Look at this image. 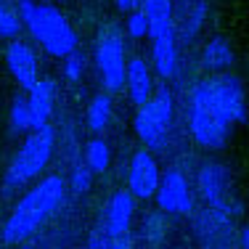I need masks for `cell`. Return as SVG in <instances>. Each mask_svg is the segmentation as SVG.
Listing matches in <instances>:
<instances>
[{"instance_id": "obj_22", "label": "cell", "mask_w": 249, "mask_h": 249, "mask_svg": "<svg viewBox=\"0 0 249 249\" xmlns=\"http://www.w3.org/2000/svg\"><path fill=\"white\" fill-rule=\"evenodd\" d=\"M88 249H133V239H130V233L109 236V233L96 228L90 233V239H88Z\"/></svg>"}, {"instance_id": "obj_16", "label": "cell", "mask_w": 249, "mask_h": 249, "mask_svg": "<svg viewBox=\"0 0 249 249\" xmlns=\"http://www.w3.org/2000/svg\"><path fill=\"white\" fill-rule=\"evenodd\" d=\"M151 67L162 80H170L178 72V37L175 32L151 37Z\"/></svg>"}, {"instance_id": "obj_4", "label": "cell", "mask_w": 249, "mask_h": 249, "mask_svg": "<svg viewBox=\"0 0 249 249\" xmlns=\"http://www.w3.org/2000/svg\"><path fill=\"white\" fill-rule=\"evenodd\" d=\"M53 151H56V133L51 124L32 133L24 138V143L19 146L16 157L11 159L8 170L3 175V194H14L19 188H24L27 183H32L35 178H40L45 167H48Z\"/></svg>"}, {"instance_id": "obj_30", "label": "cell", "mask_w": 249, "mask_h": 249, "mask_svg": "<svg viewBox=\"0 0 249 249\" xmlns=\"http://www.w3.org/2000/svg\"><path fill=\"white\" fill-rule=\"evenodd\" d=\"M204 249H212V247H204Z\"/></svg>"}, {"instance_id": "obj_11", "label": "cell", "mask_w": 249, "mask_h": 249, "mask_svg": "<svg viewBox=\"0 0 249 249\" xmlns=\"http://www.w3.org/2000/svg\"><path fill=\"white\" fill-rule=\"evenodd\" d=\"M5 64H8V72L14 74V80L19 82L21 90H32L35 82L40 80V69H37V56L29 48L24 40H11L8 48H5Z\"/></svg>"}, {"instance_id": "obj_17", "label": "cell", "mask_w": 249, "mask_h": 249, "mask_svg": "<svg viewBox=\"0 0 249 249\" xmlns=\"http://www.w3.org/2000/svg\"><path fill=\"white\" fill-rule=\"evenodd\" d=\"M231 64H233V48L228 45V40L212 37L201 51V67L212 74H223Z\"/></svg>"}, {"instance_id": "obj_14", "label": "cell", "mask_w": 249, "mask_h": 249, "mask_svg": "<svg viewBox=\"0 0 249 249\" xmlns=\"http://www.w3.org/2000/svg\"><path fill=\"white\" fill-rule=\"evenodd\" d=\"M27 104L32 111V130L45 127L53 114V104H56V82L48 77L37 80L32 90H27Z\"/></svg>"}, {"instance_id": "obj_20", "label": "cell", "mask_w": 249, "mask_h": 249, "mask_svg": "<svg viewBox=\"0 0 249 249\" xmlns=\"http://www.w3.org/2000/svg\"><path fill=\"white\" fill-rule=\"evenodd\" d=\"M11 130L14 133H32V111H29L27 96H16L11 104Z\"/></svg>"}, {"instance_id": "obj_29", "label": "cell", "mask_w": 249, "mask_h": 249, "mask_svg": "<svg viewBox=\"0 0 249 249\" xmlns=\"http://www.w3.org/2000/svg\"><path fill=\"white\" fill-rule=\"evenodd\" d=\"M16 249H29V247H16Z\"/></svg>"}, {"instance_id": "obj_19", "label": "cell", "mask_w": 249, "mask_h": 249, "mask_svg": "<svg viewBox=\"0 0 249 249\" xmlns=\"http://www.w3.org/2000/svg\"><path fill=\"white\" fill-rule=\"evenodd\" d=\"M109 162H111V154H109V146H106V141L93 138L90 143L85 146V164L93 170V173H106Z\"/></svg>"}, {"instance_id": "obj_2", "label": "cell", "mask_w": 249, "mask_h": 249, "mask_svg": "<svg viewBox=\"0 0 249 249\" xmlns=\"http://www.w3.org/2000/svg\"><path fill=\"white\" fill-rule=\"evenodd\" d=\"M64 194H67V186H64L61 175H48L40 183H35L5 220L3 233H0L3 241L5 244H21L29 236H35L51 220L53 212L64 204Z\"/></svg>"}, {"instance_id": "obj_15", "label": "cell", "mask_w": 249, "mask_h": 249, "mask_svg": "<svg viewBox=\"0 0 249 249\" xmlns=\"http://www.w3.org/2000/svg\"><path fill=\"white\" fill-rule=\"evenodd\" d=\"M196 233L201 241H210V247L215 249L217 244H225L233 236V225H231L228 215L207 207V210H201L196 215Z\"/></svg>"}, {"instance_id": "obj_25", "label": "cell", "mask_w": 249, "mask_h": 249, "mask_svg": "<svg viewBox=\"0 0 249 249\" xmlns=\"http://www.w3.org/2000/svg\"><path fill=\"white\" fill-rule=\"evenodd\" d=\"M85 72V56H82L80 51L69 53L67 58H64V77H67L69 82H77Z\"/></svg>"}, {"instance_id": "obj_1", "label": "cell", "mask_w": 249, "mask_h": 249, "mask_svg": "<svg viewBox=\"0 0 249 249\" xmlns=\"http://www.w3.org/2000/svg\"><path fill=\"white\" fill-rule=\"evenodd\" d=\"M247 122V96L239 77L215 74L196 82L188 98V130L201 149H223L236 124Z\"/></svg>"}, {"instance_id": "obj_21", "label": "cell", "mask_w": 249, "mask_h": 249, "mask_svg": "<svg viewBox=\"0 0 249 249\" xmlns=\"http://www.w3.org/2000/svg\"><path fill=\"white\" fill-rule=\"evenodd\" d=\"M21 19L5 0H0V40H16L21 32Z\"/></svg>"}, {"instance_id": "obj_23", "label": "cell", "mask_w": 249, "mask_h": 249, "mask_svg": "<svg viewBox=\"0 0 249 249\" xmlns=\"http://www.w3.org/2000/svg\"><path fill=\"white\" fill-rule=\"evenodd\" d=\"M93 170L88 167L85 162H77L74 167H72V175H69V188H72L74 194H85V191H90V186H93Z\"/></svg>"}, {"instance_id": "obj_12", "label": "cell", "mask_w": 249, "mask_h": 249, "mask_svg": "<svg viewBox=\"0 0 249 249\" xmlns=\"http://www.w3.org/2000/svg\"><path fill=\"white\" fill-rule=\"evenodd\" d=\"M207 19V3L204 0H175L173 3V24L175 37L180 43H194L201 32Z\"/></svg>"}, {"instance_id": "obj_18", "label": "cell", "mask_w": 249, "mask_h": 249, "mask_svg": "<svg viewBox=\"0 0 249 249\" xmlns=\"http://www.w3.org/2000/svg\"><path fill=\"white\" fill-rule=\"evenodd\" d=\"M111 120V98L106 93H98L96 98L88 104V127L93 133H101L106 130V124Z\"/></svg>"}, {"instance_id": "obj_10", "label": "cell", "mask_w": 249, "mask_h": 249, "mask_svg": "<svg viewBox=\"0 0 249 249\" xmlns=\"http://www.w3.org/2000/svg\"><path fill=\"white\" fill-rule=\"evenodd\" d=\"M133 215H135V196L130 191H114L101 210L98 231H104L109 236H124L130 233Z\"/></svg>"}, {"instance_id": "obj_26", "label": "cell", "mask_w": 249, "mask_h": 249, "mask_svg": "<svg viewBox=\"0 0 249 249\" xmlns=\"http://www.w3.org/2000/svg\"><path fill=\"white\" fill-rule=\"evenodd\" d=\"M162 236H164V220H162V215H149L143 220V239L157 244Z\"/></svg>"}, {"instance_id": "obj_13", "label": "cell", "mask_w": 249, "mask_h": 249, "mask_svg": "<svg viewBox=\"0 0 249 249\" xmlns=\"http://www.w3.org/2000/svg\"><path fill=\"white\" fill-rule=\"evenodd\" d=\"M124 88L133 104L143 106L146 101L154 96L157 85H154V72L143 58H130L127 61V72H124Z\"/></svg>"}, {"instance_id": "obj_9", "label": "cell", "mask_w": 249, "mask_h": 249, "mask_svg": "<svg viewBox=\"0 0 249 249\" xmlns=\"http://www.w3.org/2000/svg\"><path fill=\"white\" fill-rule=\"evenodd\" d=\"M157 204L167 215H188V212H194L191 186L178 170H170V173L162 175L159 188H157Z\"/></svg>"}, {"instance_id": "obj_6", "label": "cell", "mask_w": 249, "mask_h": 249, "mask_svg": "<svg viewBox=\"0 0 249 249\" xmlns=\"http://www.w3.org/2000/svg\"><path fill=\"white\" fill-rule=\"evenodd\" d=\"M96 67H98L101 80H104V88L109 93H117L124 88V72H127V61H124V37H122V29L117 24H109L98 32Z\"/></svg>"}, {"instance_id": "obj_5", "label": "cell", "mask_w": 249, "mask_h": 249, "mask_svg": "<svg viewBox=\"0 0 249 249\" xmlns=\"http://www.w3.org/2000/svg\"><path fill=\"white\" fill-rule=\"evenodd\" d=\"M173 114H175V104H173V93H170L167 85H159L154 90V96L143 106H138L133 124H135V133H138L141 143L149 151L164 149L170 127H173Z\"/></svg>"}, {"instance_id": "obj_27", "label": "cell", "mask_w": 249, "mask_h": 249, "mask_svg": "<svg viewBox=\"0 0 249 249\" xmlns=\"http://www.w3.org/2000/svg\"><path fill=\"white\" fill-rule=\"evenodd\" d=\"M117 8L124 11V14H133V11H138L141 5H143V0H114Z\"/></svg>"}, {"instance_id": "obj_3", "label": "cell", "mask_w": 249, "mask_h": 249, "mask_svg": "<svg viewBox=\"0 0 249 249\" xmlns=\"http://www.w3.org/2000/svg\"><path fill=\"white\" fill-rule=\"evenodd\" d=\"M19 14L21 24L29 29L35 40L45 48V53L56 58H67L69 53L77 51V32L69 24V19L56 8V5L35 3V0H19Z\"/></svg>"}, {"instance_id": "obj_8", "label": "cell", "mask_w": 249, "mask_h": 249, "mask_svg": "<svg viewBox=\"0 0 249 249\" xmlns=\"http://www.w3.org/2000/svg\"><path fill=\"white\" fill-rule=\"evenodd\" d=\"M159 180H162V175H159V164L151 157V151L149 149L135 151L127 167V191L135 199H151L157 196Z\"/></svg>"}, {"instance_id": "obj_7", "label": "cell", "mask_w": 249, "mask_h": 249, "mask_svg": "<svg viewBox=\"0 0 249 249\" xmlns=\"http://www.w3.org/2000/svg\"><path fill=\"white\" fill-rule=\"evenodd\" d=\"M196 186L204 196L207 207L223 212V215H236L239 212V204L231 196V173L223 167L220 162H207L201 164L199 175H196Z\"/></svg>"}, {"instance_id": "obj_24", "label": "cell", "mask_w": 249, "mask_h": 249, "mask_svg": "<svg viewBox=\"0 0 249 249\" xmlns=\"http://www.w3.org/2000/svg\"><path fill=\"white\" fill-rule=\"evenodd\" d=\"M127 35H130L133 40H143L146 35H149V19H146L143 8L127 14Z\"/></svg>"}, {"instance_id": "obj_28", "label": "cell", "mask_w": 249, "mask_h": 249, "mask_svg": "<svg viewBox=\"0 0 249 249\" xmlns=\"http://www.w3.org/2000/svg\"><path fill=\"white\" fill-rule=\"evenodd\" d=\"M239 247L241 249H249V225L239 231Z\"/></svg>"}]
</instances>
